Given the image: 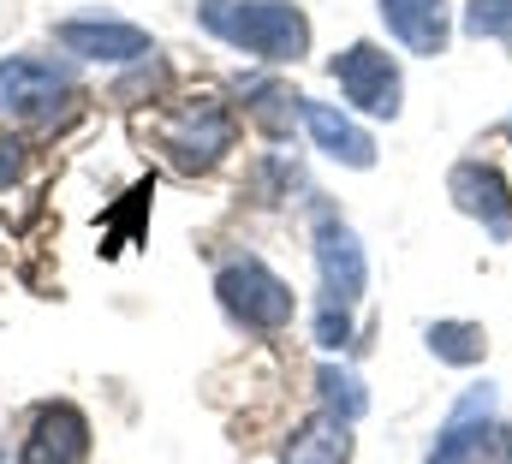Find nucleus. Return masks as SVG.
<instances>
[{"label": "nucleus", "mask_w": 512, "mask_h": 464, "mask_svg": "<svg viewBox=\"0 0 512 464\" xmlns=\"http://www.w3.org/2000/svg\"><path fill=\"white\" fill-rule=\"evenodd\" d=\"M203 30L245 48L256 60H304L310 54V18L292 0H197Z\"/></svg>", "instance_id": "obj_1"}, {"label": "nucleus", "mask_w": 512, "mask_h": 464, "mask_svg": "<svg viewBox=\"0 0 512 464\" xmlns=\"http://www.w3.org/2000/svg\"><path fill=\"white\" fill-rule=\"evenodd\" d=\"M155 143L173 155V167L185 173H209L227 149H233V114L215 96H191L185 108L155 119Z\"/></svg>", "instance_id": "obj_2"}, {"label": "nucleus", "mask_w": 512, "mask_h": 464, "mask_svg": "<svg viewBox=\"0 0 512 464\" xmlns=\"http://www.w3.org/2000/svg\"><path fill=\"white\" fill-rule=\"evenodd\" d=\"M215 292H221V304H227V316L233 322H245L256 334H274V328H286L292 322V286L280 280V274H268L256 256H239V262H227L221 274H215Z\"/></svg>", "instance_id": "obj_3"}, {"label": "nucleus", "mask_w": 512, "mask_h": 464, "mask_svg": "<svg viewBox=\"0 0 512 464\" xmlns=\"http://www.w3.org/2000/svg\"><path fill=\"white\" fill-rule=\"evenodd\" d=\"M489 417H495V387H471L465 405L447 417L429 464H512V435Z\"/></svg>", "instance_id": "obj_4"}, {"label": "nucleus", "mask_w": 512, "mask_h": 464, "mask_svg": "<svg viewBox=\"0 0 512 464\" xmlns=\"http://www.w3.org/2000/svg\"><path fill=\"white\" fill-rule=\"evenodd\" d=\"M328 72L346 90V102H358L364 114H376V119L399 114V66H393V54L370 48V42H352Z\"/></svg>", "instance_id": "obj_5"}, {"label": "nucleus", "mask_w": 512, "mask_h": 464, "mask_svg": "<svg viewBox=\"0 0 512 464\" xmlns=\"http://www.w3.org/2000/svg\"><path fill=\"white\" fill-rule=\"evenodd\" d=\"M316 268H322V292H328V304H358V298H364V280H370V268H364V244L352 238V227H340L334 215L316 221Z\"/></svg>", "instance_id": "obj_6"}, {"label": "nucleus", "mask_w": 512, "mask_h": 464, "mask_svg": "<svg viewBox=\"0 0 512 464\" xmlns=\"http://www.w3.org/2000/svg\"><path fill=\"white\" fill-rule=\"evenodd\" d=\"M72 90V72L36 54H12L0 60V114H48L54 96Z\"/></svg>", "instance_id": "obj_7"}, {"label": "nucleus", "mask_w": 512, "mask_h": 464, "mask_svg": "<svg viewBox=\"0 0 512 464\" xmlns=\"http://www.w3.org/2000/svg\"><path fill=\"white\" fill-rule=\"evenodd\" d=\"M54 42L66 54H84V60H149V30L137 24H114V18H66L54 24Z\"/></svg>", "instance_id": "obj_8"}, {"label": "nucleus", "mask_w": 512, "mask_h": 464, "mask_svg": "<svg viewBox=\"0 0 512 464\" xmlns=\"http://www.w3.org/2000/svg\"><path fill=\"white\" fill-rule=\"evenodd\" d=\"M90 453V423L78 405H42L30 435H24V464H84Z\"/></svg>", "instance_id": "obj_9"}, {"label": "nucleus", "mask_w": 512, "mask_h": 464, "mask_svg": "<svg viewBox=\"0 0 512 464\" xmlns=\"http://www.w3.org/2000/svg\"><path fill=\"white\" fill-rule=\"evenodd\" d=\"M447 191H453V203H459L465 215L483 221L489 238H512V197H507V179H501L495 167H483V161H459L453 179H447Z\"/></svg>", "instance_id": "obj_10"}, {"label": "nucleus", "mask_w": 512, "mask_h": 464, "mask_svg": "<svg viewBox=\"0 0 512 464\" xmlns=\"http://www.w3.org/2000/svg\"><path fill=\"white\" fill-rule=\"evenodd\" d=\"M298 114H304L310 137H316V149H322L328 161H340V167H376V143H370V131L352 125L340 108H328V102H304Z\"/></svg>", "instance_id": "obj_11"}, {"label": "nucleus", "mask_w": 512, "mask_h": 464, "mask_svg": "<svg viewBox=\"0 0 512 464\" xmlns=\"http://www.w3.org/2000/svg\"><path fill=\"white\" fill-rule=\"evenodd\" d=\"M382 18L411 54L447 48V0H382Z\"/></svg>", "instance_id": "obj_12"}, {"label": "nucleus", "mask_w": 512, "mask_h": 464, "mask_svg": "<svg viewBox=\"0 0 512 464\" xmlns=\"http://www.w3.org/2000/svg\"><path fill=\"white\" fill-rule=\"evenodd\" d=\"M352 459V435H346V417H310L292 429L286 441V464H346Z\"/></svg>", "instance_id": "obj_13"}, {"label": "nucleus", "mask_w": 512, "mask_h": 464, "mask_svg": "<svg viewBox=\"0 0 512 464\" xmlns=\"http://www.w3.org/2000/svg\"><path fill=\"white\" fill-rule=\"evenodd\" d=\"M429 351L441 357V363H483V351H489V340H483V328L477 322H435L429 328Z\"/></svg>", "instance_id": "obj_14"}, {"label": "nucleus", "mask_w": 512, "mask_h": 464, "mask_svg": "<svg viewBox=\"0 0 512 464\" xmlns=\"http://www.w3.org/2000/svg\"><path fill=\"white\" fill-rule=\"evenodd\" d=\"M316 387H322V399H328V411H334V417H346V423H358V417L370 411V393H364V381H358L352 369H334V363H322V375H316Z\"/></svg>", "instance_id": "obj_15"}, {"label": "nucleus", "mask_w": 512, "mask_h": 464, "mask_svg": "<svg viewBox=\"0 0 512 464\" xmlns=\"http://www.w3.org/2000/svg\"><path fill=\"white\" fill-rule=\"evenodd\" d=\"M465 36H477V42H507L512 48V0H471V6H465Z\"/></svg>", "instance_id": "obj_16"}, {"label": "nucleus", "mask_w": 512, "mask_h": 464, "mask_svg": "<svg viewBox=\"0 0 512 464\" xmlns=\"http://www.w3.org/2000/svg\"><path fill=\"white\" fill-rule=\"evenodd\" d=\"M251 96H256V102H251V114L262 119V125H268L274 137H280V131L292 125V114L304 108V96H292V90H280V84H256Z\"/></svg>", "instance_id": "obj_17"}, {"label": "nucleus", "mask_w": 512, "mask_h": 464, "mask_svg": "<svg viewBox=\"0 0 512 464\" xmlns=\"http://www.w3.org/2000/svg\"><path fill=\"white\" fill-rule=\"evenodd\" d=\"M352 340V322H346V304H322V316H316V346H346Z\"/></svg>", "instance_id": "obj_18"}, {"label": "nucleus", "mask_w": 512, "mask_h": 464, "mask_svg": "<svg viewBox=\"0 0 512 464\" xmlns=\"http://www.w3.org/2000/svg\"><path fill=\"white\" fill-rule=\"evenodd\" d=\"M18 173H24V149H18L12 137H0V191H6Z\"/></svg>", "instance_id": "obj_19"}]
</instances>
